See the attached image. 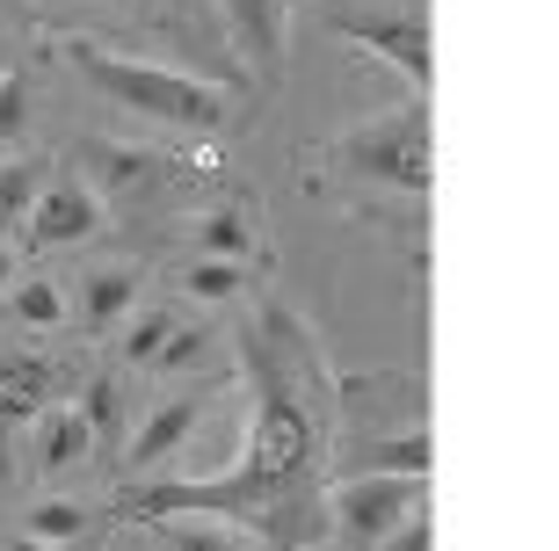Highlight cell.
<instances>
[{"label": "cell", "mask_w": 559, "mask_h": 551, "mask_svg": "<svg viewBox=\"0 0 559 551\" xmlns=\"http://www.w3.org/2000/svg\"><path fill=\"white\" fill-rule=\"evenodd\" d=\"M131 298H139V268H95L81 290V306H87V327L95 334H117V320L131 312Z\"/></svg>", "instance_id": "13"}, {"label": "cell", "mask_w": 559, "mask_h": 551, "mask_svg": "<svg viewBox=\"0 0 559 551\" xmlns=\"http://www.w3.org/2000/svg\"><path fill=\"white\" fill-rule=\"evenodd\" d=\"M8 471H15V450H8V421H0V493H8Z\"/></svg>", "instance_id": "25"}, {"label": "cell", "mask_w": 559, "mask_h": 551, "mask_svg": "<svg viewBox=\"0 0 559 551\" xmlns=\"http://www.w3.org/2000/svg\"><path fill=\"white\" fill-rule=\"evenodd\" d=\"M328 22H334V29H342L349 44L378 51L385 65H400L415 95H429V81H436V59H429V29H421V22H400V15H328Z\"/></svg>", "instance_id": "6"}, {"label": "cell", "mask_w": 559, "mask_h": 551, "mask_svg": "<svg viewBox=\"0 0 559 551\" xmlns=\"http://www.w3.org/2000/svg\"><path fill=\"white\" fill-rule=\"evenodd\" d=\"M160 370H189V363H204V327H175L167 334V348L153 356Z\"/></svg>", "instance_id": "23"}, {"label": "cell", "mask_w": 559, "mask_h": 551, "mask_svg": "<svg viewBox=\"0 0 559 551\" xmlns=\"http://www.w3.org/2000/svg\"><path fill=\"white\" fill-rule=\"evenodd\" d=\"M218 15H226L233 51L262 81H284V0H218Z\"/></svg>", "instance_id": "8"}, {"label": "cell", "mask_w": 559, "mask_h": 551, "mask_svg": "<svg viewBox=\"0 0 559 551\" xmlns=\"http://www.w3.org/2000/svg\"><path fill=\"white\" fill-rule=\"evenodd\" d=\"M371 551H436V530H429V508H415L400 530H385Z\"/></svg>", "instance_id": "22"}, {"label": "cell", "mask_w": 559, "mask_h": 551, "mask_svg": "<svg viewBox=\"0 0 559 551\" xmlns=\"http://www.w3.org/2000/svg\"><path fill=\"white\" fill-rule=\"evenodd\" d=\"M153 530H160L167 551H270L262 537L233 530V523H211V515H160Z\"/></svg>", "instance_id": "12"}, {"label": "cell", "mask_w": 559, "mask_h": 551, "mask_svg": "<svg viewBox=\"0 0 559 551\" xmlns=\"http://www.w3.org/2000/svg\"><path fill=\"white\" fill-rule=\"evenodd\" d=\"M15 284V247H0V290Z\"/></svg>", "instance_id": "26"}, {"label": "cell", "mask_w": 559, "mask_h": 551, "mask_svg": "<svg viewBox=\"0 0 559 551\" xmlns=\"http://www.w3.org/2000/svg\"><path fill=\"white\" fill-rule=\"evenodd\" d=\"M44 385H51V370H44L37 356H8V363H0V421L15 429L22 414H37Z\"/></svg>", "instance_id": "15"}, {"label": "cell", "mask_w": 559, "mask_h": 551, "mask_svg": "<svg viewBox=\"0 0 559 551\" xmlns=\"http://www.w3.org/2000/svg\"><path fill=\"white\" fill-rule=\"evenodd\" d=\"M240 284H248V262H218V254H197L189 262V298L226 306V298H240Z\"/></svg>", "instance_id": "18"}, {"label": "cell", "mask_w": 559, "mask_h": 551, "mask_svg": "<svg viewBox=\"0 0 559 551\" xmlns=\"http://www.w3.org/2000/svg\"><path fill=\"white\" fill-rule=\"evenodd\" d=\"M81 160H87V175H95L103 189H131V182L153 175V153H131V145H109V139H81Z\"/></svg>", "instance_id": "14"}, {"label": "cell", "mask_w": 559, "mask_h": 551, "mask_svg": "<svg viewBox=\"0 0 559 551\" xmlns=\"http://www.w3.org/2000/svg\"><path fill=\"white\" fill-rule=\"evenodd\" d=\"M15 551H51V544H44V537H22V544Z\"/></svg>", "instance_id": "28"}, {"label": "cell", "mask_w": 559, "mask_h": 551, "mask_svg": "<svg viewBox=\"0 0 559 551\" xmlns=\"http://www.w3.org/2000/svg\"><path fill=\"white\" fill-rule=\"evenodd\" d=\"M204 399H211V392H182V399H167V407L153 414L139 435H131V471L167 465V457H175V450L197 435V421H204Z\"/></svg>", "instance_id": "9"}, {"label": "cell", "mask_w": 559, "mask_h": 551, "mask_svg": "<svg viewBox=\"0 0 559 551\" xmlns=\"http://www.w3.org/2000/svg\"><path fill=\"white\" fill-rule=\"evenodd\" d=\"M95 225H103V196L87 182H73V175H51L37 211H29V225H22V240L29 247H81V240H95Z\"/></svg>", "instance_id": "7"}, {"label": "cell", "mask_w": 559, "mask_h": 551, "mask_svg": "<svg viewBox=\"0 0 559 551\" xmlns=\"http://www.w3.org/2000/svg\"><path fill=\"white\" fill-rule=\"evenodd\" d=\"M429 429H400V435H356L334 443L328 479H429Z\"/></svg>", "instance_id": "5"}, {"label": "cell", "mask_w": 559, "mask_h": 551, "mask_svg": "<svg viewBox=\"0 0 559 551\" xmlns=\"http://www.w3.org/2000/svg\"><path fill=\"white\" fill-rule=\"evenodd\" d=\"M87 530V508L81 501H44V508H29V537H44V544H66V537Z\"/></svg>", "instance_id": "21"}, {"label": "cell", "mask_w": 559, "mask_h": 551, "mask_svg": "<svg viewBox=\"0 0 559 551\" xmlns=\"http://www.w3.org/2000/svg\"><path fill=\"white\" fill-rule=\"evenodd\" d=\"M22 123H29V95H22V81H0V145L15 139Z\"/></svg>", "instance_id": "24"}, {"label": "cell", "mask_w": 559, "mask_h": 551, "mask_svg": "<svg viewBox=\"0 0 559 551\" xmlns=\"http://www.w3.org/2000/svg\"><path fill=\"white\" fill-rule=\"evenodd\" d=\"M145 8H160V15H189V0H145Z\"/></svg>", "instance_id": "27"}, {"label": "cell", "mask_w": 559, "mask_h": 551, "mask_svg": "<svg viewBox=\"0 0 559 551\" xmlns=\"http://www.w3.org/2000/svg\"><path fill=\"white\" fill-rule=\"evenodd\" d=\"M87 429H95V443H117L124 435V392H117V378H87Z\"/></svg>", "instance_id": "20"}, {"label": "cell", "mask_w": 559, "mask_h": 551, "mask_svg": "<svg viewBox=\"0 0 559 551\" xmlns=\"http://www.w3.org/2000/svg\"><path fill=\"white\" fill-rule=\"evenodd\" d=\"M117 327H124V334H117V348H124L131 363H153V356H160V348H167V334L182 327V320H175V312H160V306H153V312H131V320H117Z\"/></svg>", "instance_id": "17"}, {"label": "cell", "mask_w": 559, "mask_h": 551, "mask_svg": "<svg viewBox=\"0 0 559 551\" xmlns=\"http://www.w3.org/2000/svg\"><path fill=\"white\" fill-rule=\"evenodd\" d=\"M59 51H66V65H73L103 103H124L131 117L175 123V131H226V123H233V95L218 81H197V73H175V65L124 59V51H109V44H95V37H66Z\"/></svg>", "instance_id": "2"}, {"label": "cell", "mask_w": 559, "mask_h": 551, "mask_svg": "<svg viewBox=\"0 0 559 551\" xmlns=\"http://www.w3.org/2000/svg\"><path fill=\"white\" fill-rule=\"evenodd\" d=\"M415 508H429V479H328V537L371 551Z\"/></svg>", "instance_id": "4"}, {"label": "cell", "mask_w": 559, "mask_h": 551, "mask_svg": "<svg viewBox=\"0 0 559 551\" xmlns=\"http://www.w3.org/2000/svg\"><path fill=\"white\" fill-rule=\"evenodd\" d=\"M15 320H22V327H59V320H66L59 284H51V276H22V284H15Z\"/></svg>", "instance_id": "19"}, {"label": "cell", "mask_w": 559, "mask_h": 551, "mask_svg": "<svg viewBox=\"0 0 559 551\" xmlns=\"http://www.w3.org/2000/svg\"><path fill=\"white\" fill-rule=\"evenodd\" d=\"M197 247H204V254H218V262H248V254H254L248 211H233V204L204 211V218H197Z\"/></svg>", "instance_id": "16"}, {"label": "cell", "mask_w": 559, "mask_h": 551, "mask_svg": "<svg viewBox=\"0 0 559 551\" xmlns=\"http://www.w3.org/2000/svg\"><path fill=\"white\" fill-rule=\"evenodd\" d=\"M240 370H248V443L211 479H153L124 487L131 523L160 515H211L262 537L270 551H312L328 537V457L342 443V378L328 370L312 327L290 306H262L240 327Z\"/></svg>", "instance_id": "1"}, {"label": "cell", "mask_w": 559, "mask_h": 551, "mask_svg": "<svg viewBox=\"0 0 559 551\" xmlns=\"http://www.w3.org/2000/svg\"><path fill=\"white\" fill-rule=\"evenodd\" d=\"M95 450V429H87V414L81 407H51L37 421V465L44 471H73Z\"/></svg>", "instance_id": "11"}, {"label": "cell", "mask_w": 559, "mask_h": 551, "mask_svg": "<svg viewBox=\"0 0 559 551\" xmlns=\"http://www.w3.org/2000/svg\"><path fill=\"white\" fill-rule=\"evenodd\" d=\"M0 81H8V51H0Z\"/></svg>", "instance_id": "29"}, {"label": "cell", "mask_w": 559, "mask_h": 551, "mask_svg": "<svg viewBox=\"0 0 559 551\" xmlns=\"http://www.w3.org/2000/svg\"><path fill=\"white\" fill-rule=\"evenodd\" d=\"M44 182H51V160H44V153H15V160H0V247L29 225Z\"/></svg>", "instance_id": "10"}, {"label": "cell", "mask_w": 559, "mask_h": 551, "mask_svg": "<svg viewBox=\"0 0 559 551\" xmlns=\"http://www.w3.org/2000/svg\"><path fill=\"white\" fill-rule=\"evenodd\" d=\"M334 175L429 196V103H407L400 117H378V123H364V131H342V139H334Z\"/></svg>", "instance_id": "3"}]
</instances>
